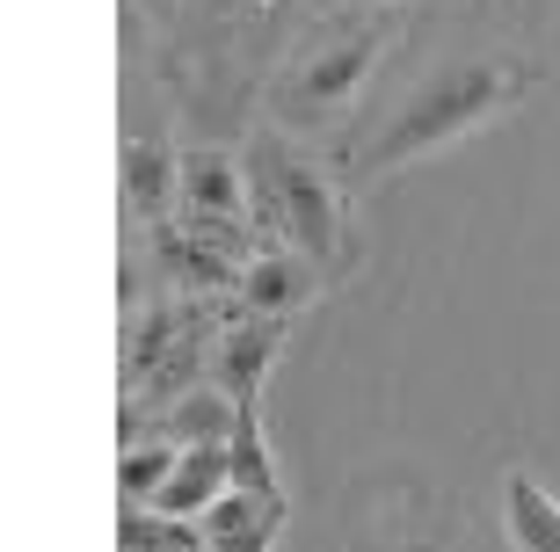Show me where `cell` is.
Returning a JSON list of instances; mask_svg holds the SVG:
<instances>
[{
    "instance_id": "16",
    "label": "cell",
    "mask_w": 560,
    "mask_h": 552,
    "mask_svg": "<svg viewBox=\"0 0 560 552\" xmlns=\"http://www.w3.org/2000/svg\"><path fill=\"white\" fill-rule=\"evenodd\" d=\"M284 531V509H270L255 531H241V538H211V552H270V538Z\"/></svg>"
},
{
    "instance_id": "2",
    "label": "cell",
    "mask_w": 560,
    "mask_h": 552,
    "mask_svg": "<svg viewBox=\"0 0 560 552\" xmlns=\"http://www.w3.org/2000/svg\"><path fill=\"white\" fill-rule=\"evenodd\" d=\"M241 167H248V211L255 219L277 225L306 262H342V211H335V189L320 183L306 161H291L277 131H255Z\"/></svg>"
},
{
    "instance_id": "6",
    "label": "cell",
    "mask_w": 560,
    "mask_h": 552,
    "mask_svg": "<svg viewBox=\"0 0 560 552\" xmlns=\"http://www.w3.org/2000/svg\"><path fill=\"white\" fill-rule=\"evenodd\" d=\"M183 211H211V219H241L248 211V167L233 153H189L183 161Z\"/></svg>"
},
{
    "instance_id": "15",
    "label": "cell",
    "mask_w": 560,
    "mask_h": 552,
    "mask_svg": "<svg viewBox=\"0 0 560 552\" xmlns=\"http://www.w3.org/2000/svg\"><path fill=\"white\" fill-rule=\"evenodd\" d=\"M270 509H284V502H255V494H241V488H226L219 502H211L197 524H205V538H241V531H255Z\"/></svg>"
},
{
    "instance_id": "11",
    "label": "cell",
    "mask_w": 560,
    "mask_h": 552,
    "mask_svg": "<svg viewBox=\"0 0 560 552\" xmlns=\"http://www.w3.org/2000/svg\"><path fill=\"white\" fill-rule=\"evenodd\" d=\"M117 531H125V552H211L197 516H161V509H139V502H125Z\"/></svg>"
},
{
    "instance_id": "9",
    "label": "cell",
    "mask_w": 560,
    "mask_h": 552,
    "mask_svg": "<svg viewBox=\"0 0 560 552\" xmlns=\"http://www.w3.org/2000/svg\"><path fill=\"white\" fill-rule=\"evenodd\" d=\"M233 414H241V400H226V392H175V408H167V422H161V444H175V450L226 444Z\"/></svg>"
},
{
    "instance_id": "12",
    "label": "cell",
    "mask_w": 560,
    "mask_h": 552,
    "mask_svg": "<svg viewBox=\"0 0 560 552\" xmlns=\"http://www.w3.org/2000/svg\"><path fill=\"white\" fill-rule=\"evenodd\" d=\"M226 450H233V488L255 494V502H284V494H277V472H270V450H262V422H255V400H241Z\"/></svg>"
},
{
    "instance_id": "8",
    "label": "cell",
    "mask_w": 560,
    "mask_h": 552,
    "mask_svg": "<svg viewBox=\"0 0 560 552\" xmlns=\"http://www.w3.org/2000/svg\"><path fill=\"white\" fill-rule=\"evenodd\" d=\"M502 502H510V538H517V552H560V502L532 472H510V480H502Z\"/></svg>"
},
{
    "instance_id": "7",
    "label": "cell",
    "mask_w": 560,
    "mask_h": 552,
    "mask_svg": "<svg viewBox=\"0 0 560 552\" xmlns=\"http://www.w3.org/2000/svg\"><path fill=\"white\" fill-rule=\"evenodd\" d=\"M241 298H248V313H277L284 320L291 306L313 298V262H299V255H255L248 277H241Z\"/></svg>"
},
{
    "instance_id": "14",
    "label": "cell",
    "mask_w": 560,
    "mask_h": 552,
    "mask_svg": "<svg viewBox=\"0 0 560 552\" xmlns=\"http://www.w3.org/2000/svg\"><path fill=\"white\" fill-rule=\"evenodd\" d=\"M183 328H189V320H183V313H145V320H139V334H131V364H125V378H131V386H139V378H153V371H161L167 364V356H175V342H183Z\"/></svg>"
},
{
    "instance_id": "3",
    "label": "cell",
    "mask_w": 560,
    "mask_h": 552,
    "mask_svg": "<svg viewBox=\"0 0 560 552\" xmlns=\"http://www.w3.org/2000/svg\"><path fill=\"white\" fill-rule=\"evenodd\" d=\"M378 51H386V37H378V30H357V37H342L335 51H320L306 73H291L277 103H284L291 117H335L342 103H357V87L372 81Z\"/></svg>"
},
{
    "instance_id": "13",
    "label": "cell",
    "mask_w": 560,
    "mask_h": 552,
    "mask_svg": "<svg viewBox=\"0 0 560 552\" xmlns=\"http://www.w3.org/2000/svg\"><path fill=\"white\" fill-rule=\"evenodd\" d=\"M175 466H183V450L175 444H145V450H125V466H117V494H125V502H153V494L167 488V480H175Z\"/></svg>"
},
{
    "instance_id": "5",
    "label": "cell",
    "mask_w": 560,
    "mask_h": 552,
    "mask_svg": "<svg viewBox=\"0 0 560 552\" xmlns=\"http://www.w3.org/2000/svg\"><path fill=\"white\" fill-rule=\"evenodd\" d=\"M226 488H233V450L226 444H197V450H183L175 480H167L145 509H161V516H205Z\"/></svg>"
},
{
    "instance_id": "1",
    "label": "cell",
    "mask_w": 560,
    "mask_h": 552,
    "mask_svg": "<svg viewBox=\"0 0 560 552\" xmlns=\"http://www.w3.org/2000/svg\"><path fill=\"white\" fill-rule=\"evenodd\" d=\"M524 87H532V66H510V59L452 66V73L422 81L416 95L394 109V124L372 139L364 167H372V175H386V167H400V161H422V153H436V145L466 139L474 124H488L495 109H510Z\"/></svg>"
},
{
    "instance_id": "4",
    "label": "cell",
    "mask_w": 560,
    "mask_h": 552,
    "mask_svg": "<svg viewBox=\"0 0 560 552\" xmlns=\"http://www.w3.org/2000/svg\"><path fill=\"white\" fill-rule=\"evenodd\" d=\"M277 349H284V320H277V313H248V320H233V328L219 334V356H211L219 392H226V400H255L262 378H270V364H277Z\"/></svg>"
},
{
    "instance_id": "10",
    "label": "cell",
    "mask_w": 560,
    "mask_h": 552,
    "mask_svg": "<svg viewBox=\"0 0 560 552\" xmlns=\"http://www.w3.org/2000/svg\"><path fill=\"white\" fill-rule=\"evenodd\" d=\"M175 189H183V161H167V145H153V139H125V197L131 204L145 219H161Z\"/></svg>"
}]
</instances>
